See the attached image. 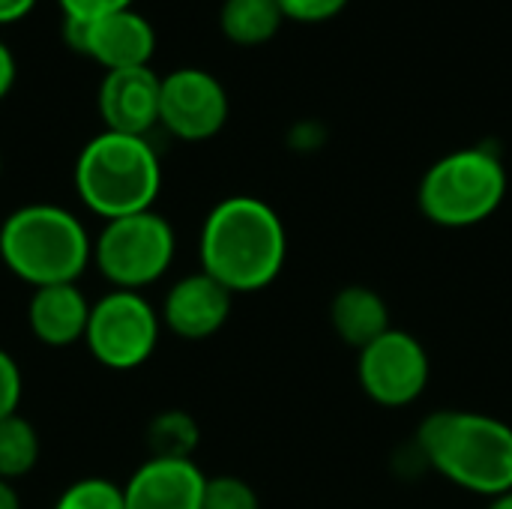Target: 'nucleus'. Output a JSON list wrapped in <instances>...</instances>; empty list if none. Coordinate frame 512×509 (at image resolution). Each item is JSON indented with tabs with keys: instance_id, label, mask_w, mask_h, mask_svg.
Returning a JSON list of instances; mask_svg holds the SVG:
<instances>
[{
	"instance_id": "nucleus-21",
	"label": "nucleus",
	"mask_w": 512,
	"mask_h": 509,
	"mask_svg": "<svg viewBox=\"0 0 512 509\" xmlns=\"http://www.w3.org/2000/svg\"><path fill=\"white\" fill-rule=\"evenodd\" d=\"M276 3H279L285 21L324 24V21H333L336 15H342L351 0H276Z\"/></svg>"
},
{
	"instance_id": "nucleus-15",
	"label": "nucleus",
	"mask_w": 512,
	"mask_h": 509,
	"mask_svg": "<svg viewBox=\"0 0 512 509\" xmlns=\"http://www.w3.org/2000/svg\"><path fill=\"white\" fill-rule=\"evenodd\" d=\"M330 327L339 342L354 351H363L393 327L390 306L369 285H345L330 300Z\"/></svg>"
},
{
	"instance_id": "nucleus-7",
	"label": "nucleus",
	"mask_w": 512,
	"mask_h": 509,
	"mask_svg": "<svg viewBox=\"0 0 512 509\" xmlns=\"http://www.w3.org/2000/svg\"><path fill=\"white\" fill-rule=\"evenodd\" d=\"M162 336V318L141 291H108L90 306L84 345L90 357L111 372L141 369Z\"/></svg>"
},
{
	"instance_id": "nucleus-12",
	"label": "nucleus",
	"mask_w": 512,
	"mask_h": 509,
	"mask_svg": "<svg viewBox=\"0 0 512 509\" xmlns=\"http://www.w3.org/2000/svg\"><path fill=\"white\" fill-rule=\"evenodd\" d=\"M159 90H162V75H156L150 66L105 72L96 93V105L105 129L147 138V132L159 126Z\"/></svg>"
},
{
	"instance_id": "nucleus-8",
	"label": "nucleus",
	"mask_w": 512,
	"mask_h": 509,
	"mask_svg": "<svg viewBox=\"0 0 512 509\" xmlns=\"http://www.w3.org/2000/svg\"><path fill=\"white\" fill-rule=\"evenodd\" d=\"M432 378L426 345L399 327H390L372 345L357 351V384L381 408L414 405Z\"/></svg>"
},
{
	"instance_id": "nucleus-20",
	"label": "nucleus",
	"mask_w": 512,
	"mask_h": 509,
	"mask_svg": "<svg viewBox=\"0 0 512 509\" xmlns=\"http://www.w3.org/2000/svg\"><path fill=\"white\" fill-rule=\"evenodd\" d=\"M201 509H261V498L249 480L237 474L207 477Z\"/></svg>"
},
{
	"instance_id": "nucleus-1",
	"label": "nucleus",
	"mask_w": 512,
	"mask_h": 509,
	"mask_svg": "<svg viewBox=\"0 0 512 509\" xmlns=\"http://www.w3.org/2000/svg\"><path fill=\"white\" fill-rule=\"evenodd\" d=\"M201 270L234 297L270 288L288 261L282 216L255 195H228L210 207L198 234Z\"/></svg>"
},
{
	"instance_id": "nucleus-17",
	"label": "nucleus",
	"mask_w": 512,
	"mask_h": 509,
	"mask_svg": "<svg viewBox=\"0 0 512 509\" xmlns=\"http://www.w3.org/2000/svg\"><path fill=\"white\" fill-rule=\"evenodd\" d=\"M198 444H201V429L189 411L180 408L159 411L147 426L150 459H192Z\"/></svg>"
},
{
	"instance_id": "nucleus-24",
	"label": "nucleus",
	"mask_w": 512,
	"mask_h": 509,
	"mask_svg": "<svg viewBox=\"0 0 512 509\" xmlns=\"http://www.w3.org/2000/svg\"><path fill=\"white\" fill-rule=\"evenodd\" d=\"M18 81V60L12 54V48L0 39V99H6L12 93Z\"/></svg>"
},
{
	"instance_id": "nucleus-16",
	"label": "nucleus",
	"mask_w": 512,
	"mask_h": 509,
	"mask_svg": "<svg viewBox=\"0 0 512 509\" xmlns=\"http://www.w3.org/2000/svg\"><path fill=\"white\" fill-rule=\"evenodd\" d=\"M282 24L285 15L276 0H222L219 9V30L240 48L267 45Z\"/></svg>"
},
{
	"instance_id": "nucleus-18",
	"label": "nucleus",
	"mask_w": 512,
	"mask_h": 509,
	"mask_svg": "<svg viewBox=\"0 0 512 509\" xmlns=\"http://www.w3.org/2000/svg\"><path fill=\"white\" fill-rule=\"evenodd\" d=\"M39 453V432L27 417L12 414L0 420V480L15 483L27 477L39 465Z\"/></svg>"
},
{
	"instance_id": "nucleus-26",
	"label": "nucleus",
	"mask_w": 512,
	"mask_h": 509,
	"mask_svg": "<svg viewBox=\"0 0 512 509\" xmlns=\"http://www.w3.org/2000/svg\"><path fill=\"white\" fill-rule=\"evenodd\" d=\"M0 509H21V495H18L15 483L0 480Z\"/></svg>"
},
{
	"instance_id": "nucleus-11",
	"label": "nucleus",
	"mask_w": 512,
	"mask_h": 509,
	"mask_svg": "<svg viewBox=\"0 0 512 509\" xmlns=\"http://www.w3.org/2000/svg\"><path fill=\"white\" fill-rule=\"evenodd\" d=\"M231 306H234V294L222 282L198 270V273L177 279L165 291L159 318H162V327L174 333L177 339L204 342L228 324Z\"/></svg>"
},
{
	"instance_id": "nucleus-25",
	"label": "nucleus",
	"mask_w": 512,
	"mask_h": 509,
	"mask_svg": "<svg viewBox=\"0 0 512 509\" xmlns=\"http://www.w3.org/2000/svg\"><path fill=\"white\" fill-rule=\"evenodd\" d=\"M39 0H0V27L24 21Z\"/></svg>"
},
{
	"instance_id": "nucleus-22",
	"label": "nucleus",
	"mask_w": 512,
	"mask_h": 509,
	"mask_svg": "<svg viewBox=\"0 0 512 509\" xmlns=\"http://www.w3.org/2000/svg\"><path fill=\"white\" fill-rule=\"evenodd\" d=\"M21 393H24V378L21 369L15 363V357L9 351L0 348V420L18 414L21 405Z\"/></svg>"
},
{
	"instance_id": "nucleus-2",
	"label": "nucleus",
	"mask_w": 512,
	"mask_h": 509,
	"mask_svg": "<svg viewBox=\"0 0 512 509\" xmlns=\"http://www.w3.org/2000/svg\"><path fill=\"white\" fill-rule=\"evenodd\" d=\"M429 471L450 486L498 498L512 489V426L501 417L465 408H444L423 417L414 432Z\"/></svg>"
},
{
	"instance_id": "nucleus-4",
	"label": "nucleus",
	"mask_w": 512,
	"mask_h": 509,
	"mask_svg": "<svg viewBox=\"0 0 512 509\" xmlns=\"http://www.w3.org/2000/svg\"><path fill=\"white\" fill-rule=\"evenodd\" d=\"M78 201L102 222L153 210L162 189V162L144 135L102 129L75 159Z\"/></svg>"
},
{
	"instance_id": "nucleus-9",
	"label": "nucleus",
	"mask_w": 512,
	"mask_h": 509,
	"mask_svg": "<svg viewBox=\"0 0 512 509\" xmlns=\"http://www.w3.org/2000/svg\"><path fill=\"white\" fill-rule=\"evenodd\" d=\"M231 114L225 84L198 66L171 69L159 90V126L177 141H210L216 138Z\"/></svg>"
},
{
	"instance_id": "nucleus-23",
	"label": "nucleus",
	"mask_w": 512,
	"mask_h": 509,
	"mask_svg": "<svg viewBox=\"0 0 512 509\" xmlns=\"http://www.w3.org/2000/svg\"><path fill=\"white\" fill-rule=\"evenodd\" d=\"M57 3H60L63 18H72V21H96V18H105V15L132 9L135 0H57Z\"/></svg>"
},
{
	"instance_id": "nucleus-3",
	"label": "nucleus",
	"mask_w": 512,
	"mask_h": 509,
	"mask_svg": "<svg viewBox=\"0 0 512 509\" xmlns=\"http://www.w3.org/2000/svg\"><path fill=\"white\" fill-rule=\"evenodd\" d=\"M0 261L30 288L78 282L93 261V237L60 204H24L0 225Z\"/></svg>"
},
{
	"instance_id": "nucleus-19",
	"label": "nucleus",
	"mask_w": 512,
	"mask_h": 509,
	"mask_svg": "<svg viewBox=\"0 0 512 509\" xmlns=\"http://www.w3.org/2000/svg\"><path fill=\"white\" fill-rule=\"evenodd\" d=\"M54 509H126L123 486L108 477H84L60 492Z\"/></svg>"
},
{
	"instance_id": "nucleus-13",
	"label": "nucleus",
	"mask_w": 512,
	"mask_h": 509,
	"mask_svg": "<svg viewBox=\"0 0 512 509\" xmlns=\"http://www.w3.org/2000/svg\"><path fill=\"white\" fill-rule=\"evenodd\" d=\"M207 474L195 459H147L123 483L126 509H201Z\"/></svg>"
},
{
	"instance_id": "nucleus-27",
	"label": "nucleus",
	"mask_w": 512,
	"mask_h": 509,
	"mask_svg": "<svg viewBox=\"0 0 512 509\" xmlns=\"http://www.w3.org/2000/svg\"><path fill=\"white\" fill-rule=\"evenodd\" d=\"M486 509H512V489L510 492H504V495H498V498H492Z\"/></svg>"
},
{
	"instance_id": "nucleus-5",
	"label": "nucleus",
	"mask_w": 512,
	"mask_h": 509,
	"mask_svg": "<svg viewBox=\"0 0 512 509\" xmlns=\"http://www.w3.org/2000/svg\"><path fill=\"white\" fill-rule=\"evenodd\" d=\"M510 189L501 156L489 147H459L429 165L417 186L420 213L450 231L489 222Z\"/></svg>"
},
{
	"instance_id": "nucleus-6",
	"label": "nucleus",
	"mask_w": 512,
	"mask_h": 509,
	"mask_svg": "<svg viewBox=\"0 0 512 509\" xmlns=\"http://www.w3.org/2000/svg\"><path fill=\"white\" fill-rule=\"evenodd\" d=\"M174 255L177 234L156 210L111 219L93 240V264L117 291H141L156 285L171 270Z\"/></svg>"
},
{
	"instance_id": "nucleus-10",
	"label": "nucleus",
	"mask_w": 512,
	"mask_h": 509,
	"mask_svg": "<svg viewBox=\"0 0 512 509\" xmlns=\"http://www.w3.org/2000/svg\"><path fill=\"white\" fill-rule=\"evenodd\" d=\"M63 42L105 72L150 66L156 54V30L138 9H123L96 21L63 18Z\"/></svg>"
},
{
	"instance_id": "nucleus-14",
	"label": "nucleus",
	"mask_w": 512,
	"mask_h": 509,
	"mask_svg": "<svg viewBox=\"0 0 512 509\" xmlns=\"http://www.w3.org/2000/svg\"><path fill=\"white\" fill-rule=\"evenodd\" d=\"M90 300L78 282L33 288L27 300V327L45 348H69L84 342L90 321Z\"/></svg>"
},
{
	"instance_id": "nucleus-28",
	"label": "nucleus",
	"mask_w": 512,
	"mask_h": 509,
	"mask_svg": "<svg viewBox=\"0 0 512 509\" xmlns=\"http://www.w3.org/2000/svg\"><path fill=\"white\" fill-rule=\"evenodd\" d=\"M0 174H3V156H0Z\"/></svg>"
}]
</instances>
